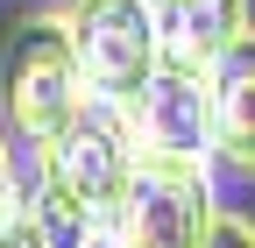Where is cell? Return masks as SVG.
<instances>
[{
	"instance_id": "cell-1",
	"label": "cell",
	"mask_w": 255,
	"mask_h": 248,
	"mask_svg": "<svg viewBox=\"0 0 255 248\" xmlns=\"http://www.w3.org/2000/svg\"><path fill=\"white\" fill-rule=\"evenodd\" d=\"M92 100L85 64L71 43V14H21L7 50H0V121L7 135L43 149L71 128V114Z\"/></svg>"
},
{
	"instance_id": "cell-12",
	"label": "cell",
	"mask_w": 255,
	"mask_h": 248,
	"mask_svg": "<svg viewBox=\"0 0 255 248\" xmlns=\"http://www.w3.org/2000/svg\"><path fill=\"white\" fill-rule=\"evenodd\" d=\"M64 7H85V0H64Z\"/></svg>"
},
{
	"instance_id": "cell-3",
	"label": "cell",
	"mask_w": 255,
	"mask_h": 248,
	"mask_svg": "<svg viewBox=\"0 0 255 248\" xmlns=\"http://www.w3.org/2000/svg\"><path fill=\"white\" fill-rule=\"evenodd\" d=\"M64 14H71V43L85 64V92L107 107H135V92L163 64L156 0H85V7H64Z\"/></svg>"
},
{
	"instance_id": "cell-5",
	"label": "cell",
	"mask_w": 255,
	"mask_h": 248,
	"mask_svg": "<svg viewBox=\"0 0 255 248\" xmlns=\"http://www.w3.org/2000/svg\"><path fill=\"white\" fill-rule=\"evenodd\" d=\"M135 142L149 156H191V163H213V92L206 71H184V64H156V78L135 92Z\"/></svg>"
},
{
	"instance_id": "cell-8",
	"label": "cell",
	"mask_w": 255,
	"mask_h": 248,
	"mask_svg": "<svg viewBox=\"0 0 255 248\" xmlns=\"http://www.w3.org/2000/svg\"><path fill=\"white\" fill-rule=\"evenodd\" d=\"M21 213L36 220L43 248H100V241H107V220H92V213L64 192L57 177H36V192L21 199Z\"/></svg>"
},
{
	"instance_id": "cell-13",
	"label": "cell",
	"mask_w": 255,
	"mask_h": 248,
	"mask_svg": "<svg viewBox=\"0 0 255 248\" xmlns=\"http://www.w3.org/2000/svg\"><path fill=\"white\" fill-rule=\"evenodd\" d=\"M100 248H114V241H100Z\"/></svg>"
},
{
	"instance_id": "cell-7",
	"label": "cell",
	"mask_w": 255,
	"mask_h": 248,
	"mask_svg": "<svg viewBox=\"0 0 255 248\" xmlns=\"http://www.w3.org/2000/svg\"><path fill=\"white\" fill-rule=\"evenodd\" d=\"M156 21H163V64L206 71L213 57L248 28V0H163Z\"/></svg>"
},
{
	"instance_id": "cell-9",
	"label": "cell",
	"mask_w": 255,
	"mask_h": 248,
	"mask_svg": "<svg viewBox=\"0 0 255 248\" xmlns=\"http://www.w3.org/2000/svg\"><path fill=\"white\" fill-rule=\"evenodd\" d=\"M206 248H255V220L248 213H220L213 234H206Z\"/></svg>"
},
{
	"instance_id": "cell-11",
	"label": "cell",
	"mask_w": 255,
	"mask_h": 248,
	"mask_svg": "<svg viewBox=\"0 0 255 248\" xmlns=\"http://www.w3.org/2000/svg\"><path fill=\"white\" fill-rule=\"evenodd\" d=\"M0 248H43V234H36V220H28V213H14V220L0 227Z\"/></svg>"
},
{
	"instance_id": "cell-6",
	"label": "cell",
	"mask_w": 255,
	"mask_h": 248,
	"mask_svg": "<svg viewBox=\"0 0 255 248\" xmlns=\"http://www.w3.org/2000/svg\"><path fill=\"white\" fill-rule=\"evenodd\" d=\"M206 92H213V163L255 177V21L206 64Z\"/></svg>"
},
{
	"instance_id": "cell-10",
	"label": "cell",
	"mask_w": 255,
	"mask_h": 248,
	"mask_svg": "<svg viewBox=\"0 0 255 248\" xmlns=\"http://www.w3.org/2000/svg\"><path fill=\"white\" fill-rule=\"evenodd\" d=\"M21 213V177H14V149H7V128H0V227Z\"/></svg>"
},
{
	"instance_id": "cell-14",
	"label": "cell",
	"mask_w": 255,
	"mask_h": 248,
	"mask_svg": "<svg viewBox=\"0 0 255 248\" xmlns=\"http://www.w3.org/2000/svg\"><path fill=\"white\" fill-rule=\"evenodd\" d=\"M156 7H163V0H156Z\"/></svg>"
},
{
	"instance_id": "cell-2",
	"label": "cell",
	"mask_w": 255,
	"mask_h": 248,
	"mask_svg": "<svg viewBox=\"0 0 255 248\" xmlns=\"http://www.w3.org/2000/svg\"><path fill=\"white\" fill-rule=\"evenodd\" d=\"M213 220H220V199H213L206 163L142 149V163L107 220V241L114 248H206Z\"/></svg>"
},
{
	"instance_id": "cell-4",
	"label": "cell",
	"mask_w": 255,
	"mask_h": 248,
	"mask_svg": "<svg viewBox=\"0 0 255 248\" xmlns=\"http://www.w3.org/2000/svg\"><path fill=\"white\" fill-rule=\"evenodd\" d=\"M135 163H142L135 121H128V107H107V100H85L71 114V128L57 142H43V177H57L92 220H114Z\"/></svg>"
}]
</instances>
